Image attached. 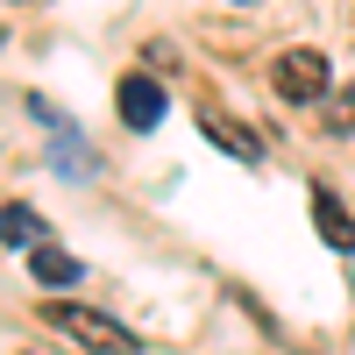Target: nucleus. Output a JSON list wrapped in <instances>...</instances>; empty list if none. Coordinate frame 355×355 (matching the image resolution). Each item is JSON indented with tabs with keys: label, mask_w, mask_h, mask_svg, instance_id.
<instances>
[{
	"label": "nucleus",
	"mask_w": 355,
	"mask_h": 355,
	"mask_svg": "<svg viewBox=\"0 0 355 355\" xmlns=\"http://www.w3.org/2000/svg\"><path fill=\"white\" fill-rule=\"evenodd\" d=\"M0 249H43V214L36 206H0Z\"/></svg>",
	"instance_id": "nucleus-6"
},
{
	"label": "nucleus",
	"mask_w": 355,
	"mask_h": 355,
	"mask_svg": "<svg viewBox=\"0 0 355 355\" xmlns=\"http://www.w3.org/2000/svg\"><path fill=\"white\" fill-rule=\"evenodd\" d=\"M28 270H36V284H78V256H64V249H28Z\"/></svg>",
	"instance_id": "nucleus-7"
},
{
	"label": "nucleus",
	"mask_w": 355,
	"mask_h": 355,
	"mask_svg": "<svg viewBox=\"0 0 355 355\" xmlns=\"http://www.w3.org/2000/svg\"><path fill=\"white\" fill-rule=\"evenodd\" d=\"M121 121H128L135 135H150V128L164 121V85H157L150 71H128V78H121Z\"/></svg>",
	"instance_id": "nucleus-3"
},
{
	"label": "nucleus",
	"mask_w": 355,
	"mask_h": 355,
	"mask_svg": "<svg viewBox=\"0 0 355 355\" xmlns=\"http://www.w3.org/2000/svg\"><path fill=\"white\" fill-rule=\"evenodd\" d=\"M313 227H320V242H327V249L355 256V214H348L334 192H313Z\"/></svg>",
	"instance_id": "nucleus-4"
},
{
	"label": "nucleus",
	"mask_w": 355,
	"mask_h": 355,
	"mask_svg": "<svg viewBox=\"0 0 355 355\" xmlns=\"http://www.w3.org/2000/svg\"><path fill=\"white\" fill-rule=\"evenodd\" d=\"M327 128H334V135H355V85H341V93H334V107H327Z\"/></svg>",
	"instance_id": "nucleus-8"
},
{
	"label": "nucleus",
	"mask_w": 355,
	"mask_h": 355,
	"mask_svg": "<svg viewBox=\"0 0 355 355\" xmlns=\"http://www.w3.org/2000/svg\"><path fill=\"white\" fill-rule=\"evenodd\" d=\"M199 128H206V142H214V150L242 157V164H263V142H256L242 121H227V114H199Z\"/></svg>",
	"instance_id": "nucleus-5"
},
{
	"label": "nucleus",
	"mask_w": 355,
	"mask_h": 355,
	"mask_svg": "<svg viewBox=\"0 0 355 355\" xmlns=\"http://www.w3.org/2000/svg\"><path fill=\"white\" fill-rule=\"evenodd\" d=\"M43 320H50L64 341H78L85 355H135V348H142V341L121 327V320H107V313H93V306H64V299H50Z\"/></svg>",
	"instance_id": "nucleus-1"
},
{
	"label": "nucleus",
	"mask_w": 355,
	"mask_h": 355,
	"mask_svg": "<svg viewBox=\"0 0 355 355\" xmlns=\"http://www.w3.org/2000/svg\"><path fill=\"white\" fill-rule=\"evenodd\" d=\"M270 85H277L284 107H313L320 93H327V57H320V50H284L277 71H270Z\"/></svg>",
	"instance_id": "nucleus-2"
}]
</instances>
